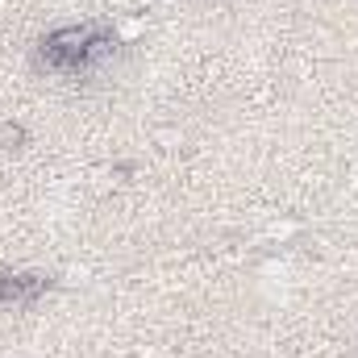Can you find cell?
I'll return each instance as SVG.
<instances>
[{
	"label": "cell",
	"mask_w": 358,
	"mask_h": 358,
	"mask_svg": "<svg viewBox=\"0 0 358 358\" xmlns=\"http://www.w3.org/2000/svg\"><path fill=\"white\" fill-rule=\"evenodd\" d=\"M25 142V129L17 121H0V150H17Z\"/></svg>",
	"instance_id": "cell-3"
},
{
	"label": "cell",
	"mask_w": 358,
	"mask_h": 358,
	"mask_svg": "<svg viewBox=\"0 0 358 358\" xmlns=\"http://www.w3.org/2000/svg\"><path fill=\"white\" fill-rule=\"evenodd\" d=\"M108 34H113V42H117V46H129V42H138V38L146 34V17H121Z\"/></svg>",
	"instance_id": "cell-2"
},
{
	"label": "cell",
	"mask_w": 358,
	"mask_h": 358,
	"mask_svg": "<svg viewBox=\"0 0 358 358\" xmlns=\"http://www.w3.org/2000/svg\"><path fill=\"white\" fill-rule=\"evenodd\" d=\"M46 292L42 275H0V304H29Z\"/></svg>",
	"instance_id": "cell-1"
},
{
	"label": "cell",
	"mask_w": 358,
	"mask_h": 358,
	"mask_svg": "<svg viewBox=\"0 0 358 358\" xmlns=\"http://www.w3.org/2000/svg\"><path fill=\"white\" fill-rule=\"evenodd\" d=\"M155 138H159V142H163V146H171V142H179V129H159V134H155Z\"/></svg>",
	"instance_id": "cell-6"
},
{
	"label": "cell",
	"mask_w": 358,
	"mask_h": 358,
	"mask_svg": "<svg viewBox=\"0 0 358 358\" xmlns=\"http://www.w3.org/2000/svg\"><path fill=\"white\" fill-rule=\"evenodd\" d=\"M267 234H271V238H279V242H287V238L296 234V225H292V221H275V225H271Z\"/></svg>",
	"instance_id": "cell-5"
},
{
	"label": "cell",
	"mask_w": 358,
	"mask_h": 358,
	"mask_svg": "<svg viewBox=\"0 0 358 358\" xmlns=\"http://www.w3.org/2000/svg\"><path fill=\"white\" fill-rule=\"evenodd\" d=\"M134 358H176V350H171L167 342H146V346H138Z\"/></svg>",
	"instance_id": "cell-4"
}]
</instances>
